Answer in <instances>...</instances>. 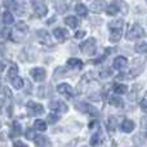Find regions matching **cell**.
Masks as SVG:
<instances>
[{"label":"cell","instance_id":"19","mask_svg":"<svg viewBox=\"0 0 147 147\" xmlns=\"http://www.w3.org/2000/svg\"><path fill=\"white\" fill-rule=\"evenodd\" d=\"M75 12L78 13V16H80V17H86V14H88V9H86V7L83 3H76Z\"/></svg>","mask_w":147,"mask_h":147},{"label":"cell","instance_id":"28","mask_svg":"<svg viewBox=\"0 0 147 147\" xmlns=\"http://www.w3.org/2000/svg\"><path fill=\"white\" fill-rule=\"evenodd\" d=\"M18 70H17V66L16 65H13L12 67H9V70H8V79H9L10 81H13L16 78H18Z\"/></svg>","mask_w":147,"mask_h":147},{"label":"cell","instance_id":"30","mask_svg":"<svg viewBox=\"0 0 147 147\" xmlns=\"http://www.w3.org/2000/svg\"><path fill=\"white\" fill-rule=\"evenodd\" d=\"M117 120H120V117H117V116H111L109 119V129L110 130H115V129H116Z\"/></svg>","mask_w":147,"mask_h":147},{"label":"cell","instance_id":"33","mask_svg":"<svg viewBox=\"0 0 147 147\" xmlns=\"http://www.w3.org/2000/svg\"><path fill=\"white\" fill-rule=\"evenodd\" d=\"M12 85L14 86L16 89H18V90H20V89H22L23 88V79L20 78V76H18V78H16L14 80L12 81Z\"/></svg>","mask_w":147,"mask_h":147},{"label":"cell","instance_id":"5","mask_svg":"<svg viewBox=\"0 0 147 147\" xmlns=\"http://www.w3.org/2000/svg\"><path fill=\"white\" fill-rule=\"evenodd\" d=\"M128 39L129 40H136V39H141L145 36V30H143V27L141 25H138V23H136V25H133L132 27H130L129 32H128Z\"/></svg>","mask_w":147,"mask_h":147},{"label":"cell","instance_id":"38","mask_svg":"<svg viewBox=\"0 0 147 147\" xmlns=\"http://www.w3.org/2000/svg\"><path fill=\"white\" fill-rule=\"evenodd\" d=\"M10 35H12V31H10V28H8V27H3L1 28V38L3 39L9 38Z\"/></svg>","mask_w":147,"mask_h":147},{"label":"cell","instance_id":"10","mask_svg":"<svg viewBox=\"0 0 147 147\" xmlns=\"http://www.w3.org/2000/svg\"><path fill=\"white\" fill-rule=\"evenodd\" d=\"M57 90H58L59 94L67 97V98H71V97H74V94H75V92H74V89L71 88V85H69V84H66V83L59 84V85L57 86Z\"/></svg>","mask_w":147,"mask_h":147},{"label":"cell","instance_id":"20","mask_svg":"<svg viewBox=\"0 0 147 147\" xmlns=\"http://www.w3.org/2000/svg\"><path fill=\"white\" fill-rule=\"evenodd\" d=\"M134 51L137 52V53H141V54L147 53V40L138 41V43L136 44V47H134Z\"/></svg>","mask_w":147,"mask_h":147},{"label":"cell","instance_id":"4","mask_svg":"<svg viewBox=\"0 0 147 147\" xmlns=\"http://www.w3.org/2000/svg\"><path fill=\"white\" fill-rule=\"evenodd\" d=\"M143 67H145V59H142V58L133 59L132 69H130V72H129V78H136V76H138L143 71Z\"/></svg>","mask_w":147,"mask_h":147},{"label":"cell","instance_id":"15","mask_svg":"<svg viewBox=\"0 0 147 147\" xmlns=\"http://www.w3.org/2000/svg\"><path fill=\"white\" fill-rule=\"evenodd\" d=\"M12 99V93L10 89L8 86H3V92H1V106H4L5 102H10Z\"/></svg>","mask_w":147,"mask_h":147},{"label":"cell","instance_id":"36","mask_svg":"<svg viewBox=\"0 0 147 147\" xmlns=\"http://www.w3.org/2000/svg\"><path fill=\"white\" fill-rule=\"evenodd\" d=\"M25 137L27 138V140H32V141H35L38 136H36V133L34 132L32 129H27V130H26V133H25Z\"/></svg>","mask_w":147,"mask_h":147},{"label":"cell","instance_id":"35","mask_svg":"<svg viewBox=\"0 0 147 147\" xmlns=\"http://www.w3.org/2000/svg\"><path fill=\"white\" fill-rule=\"evenodd\" d=\"M111 75H112V71H111V69H109V67L103 69L101 72H99V76H101V79H109Z\"/></svg>","mask_w":147,"mask_h":147},{"label":"cell","instance_id":"8","mask_svg":"<svg viewBox=\"0 0 147 147\" xmlns=\"http://www.w3.org/2000/svg\"><path fill=\"white\" fill-rule=\"evenodd\" d=\"M30 75L35 81H44L47 78V71L41 67H35V69L30 70Z\"/></svg>","mask_w":147,"mask_h":147},{"label":"cell","instance_id":"37","mask_svg":"<svg viewBox=\"0 0 147 147\" xmlns=\"http://www.w3.org/2000/svg\"><path fill=\"white\" fill-rule=\"evenodd\" d=\"M99 137H101V134H99V132H96V133H94V134H93V137L90 138V145H92V146H97V145H98Z\"/></svg>","mask_w":147,"mask_h":147},{"label":"cell","instance_id":"17","mask_svg":"<svg viewBox=\"0 0 147 147\" xmlns=\"http://www.w3.org/2000/svg\"><path fill=\"white\" fill-rule=\"evenodd\" d=\"M36 34H38V36H39V39H40L41 43H44V44H51V35H49L48 31H45V30H39Z\"/></svg>","mask_w":147,"mask_h":147},{"label":"cell","instance_id":"16","mask_svg":"<svg viewBox=\"0 0 147 147\" xmlns=\"http://www.w3.org/2000/svg\"><path fill=\"white\" fill-rule=\"evenodd\" d=\"M134 128H136V125L132 120H124V121H121V130L123 132L130 133V132H133Z\"/></svg>","mask_w":147,"mask_h":147},{"label":"cell","instance_id":"13","mask_svg":"<svg viewBox=\"0 0 147 147\" xmlns=\"http://www.w3.org/2000/svg\"><path fill=\"white\" fill-rule=\"evenodd\" d=\"M120 5H121V3H117V1L110 3L106 8V13L109 16H115L116 13L120 12Z\"/></svg>","mask_w":147,"mask_h":147},{"label":"cell","instance_id":"12","mask_svg":"<svg viewBox=\"0 0 147 147\" xmlns=\"http://www.w3.org/2000/svg\"><path fill=\"white\" fill-rule=\"evenodd\" d=\"M112 66H114V69H116V70H124L125 67L128 66V59L123 56H119L114 59Z\"/></svg>","mask_w":147,"mask_h":147},{"label":"cell","instance_id":"41","mask_svg":"<svg viewBox=\"0 0 147 147\" xmlns=\"http://www.w3.org/2000/svg\"><path fill=\"white\" fill-rule=\"evenodd\" d=\"M141 109L145 112H147V99H142V101H141Z\"/></svg>","mask_w":147,"mask_h":147},{"label":"cell","instance_id":"25","mask_svg":"<svg viewBox=\"0 0 147 147\" xmlns=\"http://www.w3.org/2000/svg\"><path fill=\"white\" fill-rule=\"evenodd\" d=\"M21 134V125L18 121H13V125H12V130H10V137L12 138H16L17 136Z\"/></svg>","mask_w":147,"mask_h":147},{"label":"cell","instance_id":"32","mask_svg":"<svg viewBox=\"0 0 147 147\" xmlns=\"http://www.w3.org/2000/svg\"><path fill=\"white\" fill-rule=\"evenodd\" d=\"M76 109L81 112H89V109H90V105L85 103V102H79L76 103Z\"/></svg>","mask_w":147,"mask_h":147},{"label":"cell","instance_id":"2","mask_svg":"<svg viewBox=\"0 0 147 147\" xmlns=\"http://www.w3.org/2000/svg\"><path fill=\"white\" fill-rule=\"evenodd\" d=\"M27 25H26L25 22H20L16 25V27L12 30V35H10V38H12L13 41H16V43H18V41H22L23 39L26 38V35H27Z\"/></svg>","mask_w":147,"mask_h":147},{"label":"cell","instance_id":"45","mask_svg":"<svg viewBox=\"0 0 147 147\" xmlns=\"http://www.w3.org/2000/svg\"><path fill=\"white\" fill-rule=\"evenodd\" d=\"M76 142H78V140H74L72 142H69V145H67V146H62V147H75Z\"/></svg>","mask_w":147,"mask_h":147},{"label":"cell","instance_id":"6","mask_svg":"<svg viewBox=\"0 0 147 147\" xmlns=\"http://www.w3.org/2000/svg\"><path fill=\"white\" fill-rule=\"evenodd\" d=\"M26 107H27L28 114H30L31 116H39V115L44 114V107L41 106L40 103H36V102H34V101H28Z\"/></svg>","mask_w":147,"mask_h":147},{"label":"cell","instance_id":"22","mask_svg":"<svg viewBox=\"0 0 147 147\" xmlns=\"http://www.w3.org/2000/svg\"><path fill=\"white\" fill-rule=\"evenodd\" d=\"M49 94H52V86L47 85V86H39L38 89V96L41 97V98H45Z\"/></svg>","mask_w":147,"mask_h":147},{"label":"cell","instance_id":"14","mask_svg":"<svg viewBox=\"0 0 147 147\" xmlns=\"http://www.w3.org/2000/svg\"><path fill=\"white\" fill-rule=\"evenodd\" d=\"M105 7H106V3L105 1H92L90 3V9L94 13H101L105 9Z\"/></svg>","mask_w":147,"mask_h":147},{"label":"cell","instance_id":"34","mask_svg":"<svg viewBox=\"0 0 147 147\" xmlns=\"http://www.w3.org/2000/svg\"><path fill=\"white\" fill-rule=\"evenodd\" d=\"M23 5V3H18V1H13V9H14V12L17 13L18 16H22L23 14V10L21 9V7Z\"/></svg>","mask_w":147,"mask_h":147},{"label":"cell","instance_id":"18","mask_svg":"<svg viewBox=\"0 0 147 147\" xmlns=\"http://www.w3.org/2000/svg\"><path fill=\"white\" fill-rule=\"evenodd\" d=\"M54 7H56L57 12H58L59 14H63V13H66L67 10H69V3H66V1H56L54 3Z\"/></svg>","mask_w":147,"mask_h":147},{"label":"cell","instance_id":"43","mask_svg":"<svg viewBox=\"0 0 147 147\" xmlns=\"http://www.w3.org/2000/svg\"><path fill=\"white\" fill-rule=\"evenodd\" d=\"M84 36H85V31H78L76 35H75V38L76 39H83Z\"/></svg>","mask_w":147,"mask_h":147},{"label":"cell","instance_id":"47","mask_svg":"<svg viewBox=\"0 0 147 147\" xmlns=\"http://www.w3.org/2000/svg\"><path fill=\"white\" fill-rule=\"evenodd\" d=\"M54 20H56V18L53 17V18H52V20H51V21H48V25H51V23H53V22H54Z\"/></svg>","mask_w":147,"mask_h":147},{"label":"cell","instance_id":"40","mask_svg":"<svg viewBox=\"0 0 147 147\" xmlns=\"http://www.w3.org/2000/svg\"><path fill=\"white\" fill-rule=\"evenodd\" d=\"M88 114H90V115H94V116H98V115H99V112H98V110H97L96 107L90 106V109H89V112H88Z\"/></svg>","mask_w":147,"mask_h":147},{"label":"cell","instance_id":"9","mask_svg":"<svg viewBox=\"0 0 147 147\" xmlns=\"http://www.w3.org/2000/svg\"><path fill=\"white\" fill-rule=\"evenodd\" d=\"M48 106H49V109H51L52 111H56V112H66L67 110H69L65 102L57 101V99H54V101H51L48 103Z\"/></svg>","mask_w":147,"mask_h":147},{"label":"cell","instance_id":"23","mask_svg":"<svg viewBox=\"0 0 147 147\" xmlns=\"http://www.w3.org/2000/svg\"><path fill=\"white\" fill-rule=\"evenodd\" d=\"M1 20L4 25H10V23L14 22V18H13V14L9 12V10H5L1 14Z\"/></svg>","mask_w":147,"mask_h":147},{"label":"cell","instance_id":"42","mask_svg":"<svg viewBox=\"0 0 147 147\" xmlns=\"http://www.w3.org/2000/svg\"><path fill=\"white\" fill-rule=\"evenodd\" d=\"M141 125H142V128L147 129V115H146V116H143L142 119H141Z\"/></svg>","mask_w":147,"mask_h":147},{"label":"cell","instance_id":"39","mask_svg":"<svg viewBox=\"0 0 147 147\" xmlns=\"http://www.w3.org/2000/svg\"><path fill=\"white\" fill-rule=\"evenodd\" d=\"M58 120H59L58 115H53V114H49L48 115V121L51 123V124H54V123H57Z\"/></svg>","mask_w":147,"mask_h":147},{"label":"cell","instance_id":"7","mask_svg":"<svg viewBox=\"0 0 147 147\" xmlns=\"http://www.w3.org/2000/svg\"><path fill=\"white\" fill-rule=\"evenodd\" d=\"M34 8V12L39 16V17H44V16L48 13V8H47L45 1H41V0H35V1L31 3Z\"/></svg>","mask_w":147,"mask_h":147},{"label":"cell","instance_id":"24","mask_svg":"<svg viewBox=\"0 0 147 147\" xmlns=\"http://www.w3.org/2000/svg\"><path fill=\"white\" fill-rule=\"evenodd\" d=\"M65 23L67 26H70L71 28H76L79 25V20L76 17H74V16H69V17L65 18Z\"/></svg>","mask_w":147,"mask_h":147},{"label":"cell","instance_id":"3","mask_svg":"<svg viewBox=\"0 0 147 147\" xmlns=\"http://www.w3.org/2000/svg\"><path fill=\"white\" fill-rule=\"evenodd\" d=\"M80 49L84 54L86 56H92V54L96 53V39L94 38H90L88 40L83 41L80 44Z\"/></svg>","mask_w":147,"mask_h":147},{"label":"cell","instance_id":"26","mask_svg":"<svg viewBox=\"0 0 147 147\" xmlns=\"http://www.w3.org/2000/svg\"><path fill=\"white\" fill-rule=\"evenodd\" d=\"M67 65H69L71 69H81L83 67V62L78 58H70L67 61Z\"/></svg>","mask_w":147,"mask_h":147},{"label":"cell","instance_id":"27","mask_svg":"<svg viewBox=\"0 0 147 147\" xmlns=\"http://www.w3.org/2000/svg\"><path fill=\"white\" fill-rule=\"evenodd\" d=\"M34 128H35L36 130H40V132H45L47 130V123L44 121V120H35V123H34Z\"/></svg>","mask_w":147,"mask_h":147},{"label":"cell","instance_id":"21","mask_svg":"<svg viewBox=\"0 0 147 147\" xmlns=\"http://www.w3.org/2000/svg\"><path fill=\"white\" fill-rule=\"evenodd\" d=\"M35 142V145L38 147H47V146H51L52 143L48 141V138H45L44 136H38L36 137V140L34 141Z\"/></svg>","mask_w":147,"mask_h":147},{"label":"cell","instance_id":"29","mask_svg":"<svg viewBox=\"0 0 147 147\" xmlns=\"http://www.w3.org/2000/svg\"><path fill=\"white\" fill-rule=\"evenodd\" d=\"M110 105H111V106H114V107H123V105H124V103H123L121 98L112 96L111 98H110Z\"/></svg>","mask_w":147,"mask_h":147},{"label":"cell","instance_id":"46","mask_svg":"<svg viewBox=\"0 0 147 147\" xmlns=\"http://www.w3.org/2000/svg\"><path fill=\"white\" fill-rule=\"evenodd\" d=\"M96 125H98V124H97V121H92L90 124H89V128H90V129H92V128H93V127H96Z\"/></svg>","mask_w":147,"mask_h":147},{"label":"cell","instance_id":"1","mask_svg":"<svg viewBox=\"0 0 147 147\" xmlns=\"http://www.w3.org/2000/svg\"><path fill=\"white\" fill-rule=\"evenodd\" d=\"M110 27V41L111 43H117L121 38V34H123V27H124V21L123 20H114L112 22H110L109 25Z\"/></svg>","mask_w":147,"mask_h":147},{"label":"cell","instance_id":"31","mask_svg":"<svg viewBox=\"0 0 147 147\" xmlns=\"http://www.w3.org/2000/svg\"><path fill=\"white\" fill-rule=\"evenodd\" d=\"M114 92L117 94H124L128 92V86L127 85H123V84H116L114 86Z\"/></svg>","mask_w":147,"mask_h":147},{"label":"cell","instance_id":"11","mask_svg":"<svg viewBox=\"0 0 147 147\" xmlns=\"http://www.w3.org/2000/svg\"><path fill=\"white\" fill-rule=\"evenodd\" d=\"M53 35L57 40H59L61 43H63V41H66L67 39H69V31L65 30V28H54Z\"/></svg>","mask_w":147,"mask_h":147},{"label":"cell","instance_id":"44","mask_svg":"<svg viewBox=\"0 0 147 147\" xmlns=\"http://www.w3.org/2000/svg\"><path fill=\"white\" fill-rule=\"evenodd\" d=\"M14 147H28V146L25 145V143H22L21 141H17V142L14 143Z\"/></svg>","mask_w":147,"mask_h":147}]
</instances>
